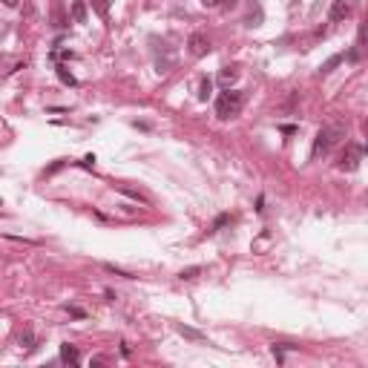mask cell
I'll list each match as a JSON object with an SVG mask.
<instances>
[{"label": "cell", "mask_w": 368, "mask_h": 368, "mask_svg": "<svg viewBox=\"0 0 368 368\" xmlns=\"http://www.w3.org/2000/svg\"><path fill=\"white\" fill-rule=\"evenodd\" d=\"M52 23L58 29H63L66 23H69V18L63 15V3H61V0H52Z\"/></svg>", "instance_id": "cell-6"}, {"label": "cell", "mask_w": 368, "mask_h": 368, "mask_svg": "<svg viewBox=\"0 0 368 368\" xmlns=\"http://www.w3.org/2000/svg\"><path fill=\"white\" fill-rule=\"evenodd\" d=\"M18 342H20V348H26V351H32V348H35V334H32V331H29V328H26V331H23V334H20V337H18Z\"/></svg>", "instance_id": "cell-11"}, {"label": "cell", "mask_w": 368, "mask_h": 368, "mask_svg": "<svg viewBox=\"0 0 368 368\" xmlns=\"http://www.w3.org/2000/svg\"><path fill=\"white\" fill-rule=\"evenodd\" d=\"M342 61H345V55H334V58H328V61H325L322 66H319V72H334Z\"/></svg>", "instance_id": "cell-13"}, {"label": "cell", "mask_w": 368, "mask_h": 368, "mask_svg": "<svg viewBox=\"0 0 368 368\" xmlns=\"http://www.w3.org/2000/svg\"><path fill=\"white\" fill-rule=\"evenodd\" d=\"M104 268L109 270V273H115V276H127V279H133V273H127V270H121V268H115V265H104Z\"/></svg>", "instance_id": "cell-19"}, {"label": "cell", "mask_w": 368, "mask_h": 368, "mask_svg": "<svg viewBox=\"0 0 368 368\" xmlns=\"http://www.w3.org/2000/svg\"><path fill=\"white\" fill-rule=\"evenodd\" d=\"M61 359H63V362H69V365H78V362H81V354H78L75 345L66 342V345H61Z\"/></svg>", "instance_id": "cell-7"}, {"label": "cell", "mask_w": 368, "mask_h": 368, "mask_svg": "<svg viewBox=\"0 0 368 368\" xmlns=\"http://www.w3.org/2000/svg\"><path fill=\"white\" fill-rule=\"evenodd\" d=\"M359 158H362V147L348 144V147H345V153H342V158H340V170H357Z\"/></svg>", "instance_id": "cell-4"}, {"label": "cell", "mask_w": 368, "mask_h": 368, "mask_svg": "<svg viewBox=\"0 0 368 368\" xmlns=\"http://www.w3.org/2000/svg\"><path fill=\"white\" fill-rule=\"evenodd\" d=\"M239 78V72H236V66H225V69L219 72V81L225 84V87H230V84Z\"/></svg>", "instance_id": "cell-9"}, {"label": "cell", "mask_w": 368, "mask_h": 368, "mask_svg": "<svg viewBox=\"0 0 368 368\" xmlns=\"http://www.w3.org/2000/svg\"><path fill=\"white\" fill-rule=\"evenodd\" d=\"M3 3H6V6H9V9H12V6H18V0H3Z\"/></svg>", "instance_id": "cell-22"}, {"label": "cell", "mask_w": 368, "mask_h": 368, "mask_svg": "<svg viewBox=\"0 0 368 368\" xmlns=\"http://www.w3.org/2000/svg\"><path fill=\"white\" fill-rule=\"evenodd\" d=\"M179 334H181V337H187V340H205V337H201V331H196V328H187V325H179Z\"/></svg>", "instance_id": "cell-17"}, {"label": "cell", "mask_w": 368, "mask_h": 368, "mask_svg": "<svg viewBox=\"0 0 368 368\" xmlns=\"http://www.w3.org/2000/svg\"><path fill=\"white\" fill-rule=\"evenodd\" d=\"M109 3H112V0H92V12H95L98 18H107L109 15Z\"/></svg>", "instance_id": "cell-12"}, {"label": "cell", "mask_w": 368, "mask_h": 368, "mask_svg": "<svg viewBox=\"0 0 368 368\" xmlns=\"http://www.w3.org/2000/svg\"><path fill=\"white\" fill-rule=\"evenodd\" d=\"M242 107H244V92H239V90H227V92H222V95L216 98V115L219 118L239 115Z\"/></svg>", "instance_id": "cell-1"}, {"label": "cell", "mask_w": 368, "mask_h": 368, "mask_svg": "<svg viewBox=\"0 0 368 368\" xmlns=\"http://www.w3.org/2000/svg\"><path fill=\"white\" fill-rule=\"evenodd\" d=\"M365 138H368V121H365Z\"/></svg>", "instance_id": "cell-23"}, {"label": "cell", "mask_w": 368, "mask_h": 368, "mask_svg": "<svg viewBox=\"0 0 368 368\" xmlns=\"http://www.w3.org/2000/svg\"><path fill=\"white\" fill-rule=\"evenodd\" d=\"M348 15H351V6L345 0H334L331 9H328V20H331V23H342Z\"/></svg>", "instance_id": "cell-5"}, {"label": "cell", "mask_w": 368, "mask_h": 368, "mask_svg": "<svg viewBox=\"0 0 368 368\" xmlns=\"http://www.w3.org/2000/svg\"><path fill=\"white\" fill-rule=\"evenodd\" d=\"M210 90H213V81H210V78H201V84H198V92H196V98H198V101H207V98H210Z\"/></svg>", "instance_id": "cell-10"}, {"label": "cell", "mask_w": 368, "mask_h": 368, "mask_svg": "<svg viewBox=\"0 0 368 368\" xmlns=\"http://www.w3.org/2000/svg\"><path fill=\"white\" fill-rule=\"evenodd\" d=\"M227 222H230V216H227V213H222V216H219V219L213 222V230H210V233H216V230H222V227H225Z\"/></svg>", "instance_id": "cell-18"}, {"label": "cell", "mask_w": 368, "mask_h": 368, "mask_svg": "<svg viewBox=\"0 0 368 368\" xmlns=\"http://www.w3.org/2000/svg\"><path fill=\"white\" fill-rule=\"evenodd\" d=\"M124 196H130V198H135V201H144V205H150V198L144 196V193H138V190H133V187H118Z\"/></svg>", "instance_id": "cell-15"}, {"label": "cell", "mask_w": 368, "mask_h": 368, "mask_svg": "<svg viewBox=\"0 0 368 368\" xmlns=\"http://www.w3.org/2000/svg\"><path fill=\"white\" fill-rule=\"evenodd\" d=\"M72 20L75 23H87V3L84 0H75L72 3Z\"/></svg>", "instance_id": "cell-8"}, {"label": "cell", "mask_w": 368, "mask_h": 368, "mask_svg": "<svg viewBox=\"0 0 368 368\" xmlns=\"http://www.w3.org/2000/svg\"><path fill=\"white\" fill-rule=\"evenodd\" d=\"M81 164H84V167H92V164H95V155H87V158H84Z\"/></svg>", "instance_id": "cell-21"}, {"label": "cell", "mask_w": 368, "mask_h": 368, "mask_svg": "<svg viewBox=\"0 0 368 368\" xmlns=\"http://www.w3.org/2000/svg\"><path fill=\"white\" fill-rule=\"evenodd\" d=\"M219 3H222V0H201V6H205V9H216Z\"/></svg>", "instance_id": "cell-20"}, {"label": "cell", "mask_w": 368, "mask_h": 368, "mask_svg": "<svg viewBox=\"0 0 368 368\" xmlns=\"http://www.w3.org/2000/svg\"><path fill=\"white\" fill-rule=\"evenodd\" d=\"M198 273H201V268H198V265H193V268H184V270H181L179 279H181V282H190V279H196Z\"/></svg>", "instance_id": "cell-16"}, {"label": "cell", "mask_w": 368, "mask_h": 368, "mask_svg": "<svg viewBox=\"0 0 368 368\" xmlns=\"http://www.w3.org/2000/svg\"><path fill=\"white\" fill-rule=\"evenodd\" d=\"M342 138H345V130H342V127H322V130L316 133V138H314V150H311V155L319 158V155L331 153V147L337 141H342Z\"/></svg>", "instance_id": "cell-2"}, {"label": "cell", "mask_w": 368, "mask_h": 368, "mask_svg": "<svg viewBox=\"0 0 368 368\" xmlns=\"http://www.w3.org/2000/svg\"><path fill=\"white\" fill-rule=\"evenodd\" d=\"M58 78H61V81L66 84V87H75V84H78V81H75V75H72V72L66 69V66H58Z\"/></svg>", "instance_id": "cell-14"}, {"label": "cell", "mask_w": 368, "mask_h": 368, "mask_svg": "<svg viewBox=\"0 0 368 368\" xmlns=\"http://www.w3.org/2000/svg\"><path fill=\"white\" fill-rule=\"evenodd\" d=\"M187 49H190V55H193V58H205V55L210 52V40H207L205 32H193V35H190V40H187Z\"/></svg>", "instance_id": "cell-3"}]
</instances>
